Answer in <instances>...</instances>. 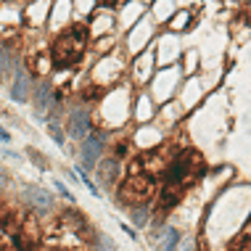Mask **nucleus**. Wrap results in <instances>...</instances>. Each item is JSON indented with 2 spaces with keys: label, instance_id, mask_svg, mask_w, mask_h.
Instances as JSON below:
<instances>
[{
  "label": "nucleus",
  "instance_id": "1",
  "mask_svg": "<svg viewBox=\"0 0 251 251\" xmlns=\"http://www.w3.org/2000/svg\"><path fill=\"white\" fill-rule=\"evenodd\" d=\"M85 45H87V32L82 26H74V29L64 32V35L53 43V58H56V64H61V66H74L85 56Z\"/></svg>",
  "mask_w": 251,
  "mask_h": 251
},
{
  "label": "nucleus",
  "instance_id": "2",
  "mask_svg": "<svg viewBox=\"0 0 251 251\" xmlns=\"http://www.w3.org/2000/svg\"><path fill=\"white\" fill-rule=\"evenodd\" d=\"M151 193H153V182H151L148 175L132 172L130 180L122 185V199L130 201V203H143V201L151 199Z\"/></svg>",
  "mask_w": 251,
  "mask_h": 251
},
{
  "label": "nucleus",
  "instance_id": "3",
  "mask_svg": "<svg viewBox=\"0 0 251 251\" xmlns=\"http://www.w3.org/2000/svg\"><path fill=\"white\" fill-rule=\"evenodd\" d=\"M22 201L29 209H35V212H48L53 206L50 193H45V188H37V185H24L22 188Z\"/></svg>",
  "mask_w": 251,
  "mask_h": 251
},
{
  "label": "nucleus",
  "instance_id": "4",
  "mask_svg": "<svg viewBox=\"0 0 251 251\" xmlns=\"http://www.w3.org/2000/svg\"><path fill=\"white\" fill-rule=\"evenodd\" d=\"M103 146H106V135H103V132H90V135H85L82 164H85V167H93V164H96V159L100 156V151H103Z\"/></svg>",
  "mask_w": 251,
  "mask_h": 251
},
{
  "label": "nucleus",
  "instance_id": "5",
  "mask_svg": "<svg viewBox=\"0 0 251 251\" xmlns=\"http://www.w3.org/2000/svg\"><path fill=\"white\" fill-rule=\"evenodd\" d=\"M87 130H90V117H87L85 108H74L69 117V132L72 138H85Z\"/></svg>",
  "mask_w": 251,
  "mask_h": 251
},
{
  "label": "nucleus",
  "instance_id": "6",
  "mask_svg": "<svg viewBox=\"0 0 251 251\" xmlns=\"http://www.w3.org/2000/svg\"><path fill=\"white\" fill-rule=\"evenodd\" d=\"M29 96V74L26 69H16V79H13V87H11V98L13 100H24Z\"/></svg>",
  "mask_w": 251,
  "mask_h": 251
},
{
  "label": "nucleus",
  "instance_id": "7",
  "mask_svg": "<svg viewBox=\"0 0 251 251\" xmlns=\"http://www.w3.org/2000/svg\"><path fill=\"white\" fill-rule=\"evenodd\" d=\"M35 100H37V108L40 114H48L53 106H56V96H53V87L50 85H40L37 93H35Z\"/></svg>",
  "mask_w": 251,
  "mask_h": 251
},
{
  "label": "nucleus",
  "instance_id": "8",
  "mask_svg": "<svg viewBox=\"0 0 251 251\" xmlns=\"http://www.w3.org/2000/svg\"><path fill=\"white\" fill-rule=\"evenodd\" d=\"M48 0H35V3L26 8V19H29V24H43L45 13H48Z\"/></svg>",
  "mask_w": 251,
  "mask_h": 251
},
{
  "label": "nucleus",
  "instance_id": "9",
  "mask_svg": "<svg viewBox=\"0 0 251 251\" xmlns=\"http://www.w3.org/2000/svg\"><path fill=\"white\" fill-rule=\"evenodd\" d=\"M164 241L159 243V251H175V246H177V230L175 227H169V230H164Z\"/></svg>",
  "mask_w": 251,
  "mask_h": 251
},
{
  "label": "nucleus",
  "instance_id": "10",
  "mask_svg": "<svg viewBox=\"0 0 251 251\" xmlns=\"http://www.w3.org/2000/svg\"><path fill=\"white\" fill-rule=\"evenodd\" d=\"M117 169H119V164H117V159H108L106 164L100 167V180L111 182L114 177H117Z\"/></svg>",
  "mask_w": 251,
  "mask_h": 251
},
{
  "label": "nucleus",
  "instance_id": "11",
  "mask_svg": "<svg viewBox=\"0 0 251 251\" xmlns=\"http://www.w3.org/2000/svg\"><path fill=\"white\" fill-rule=\"evenodd\" d=\"M8 66H11V53L0 45V79L5 77V72H8Z\"/></svg>",
  "mask_w": 251,
  "mask_h": 251
},
{
  "label": "nucleus",
  "instance_id": "12",
  "mask_svg": "<svg viewBox=\"0 0 251 251\" xmlns=\"http://www.w3.org/2000/svg\"><path fill=\"white\" fill-rule=\"evenodd\" d=\"M69 16V0H58V8H56V16H53V22H61V19Z\"/></svg>",
  "mask_w": 251,
  "mask_h": 251
},
{
  "label": "nucleus",
  "instance_id": "13",
  "mask_svg": "<svg viewBox=\"0 0 251 251\" xmlns=\"http://www.w3.org/2000/svg\"><path fill=\"white\" fill-rule=\"evenodd\" d=\"M96 29H93V32H96V35H98V32H103V29H108V26H111V16H106V13H103V16H98L96 19Z\"/></svg>",
  "mask_w": 251,
  "mask_h": 251
},
{
  "label": "nucleus",
  "instance_id": "14",
  "mask_svg": "<svg viewBox=\"0 0 251 251\" xmlns=\"http://www.w3.org/2000/svg\"><path fill=\"white\" fill-rule=\"evenodd\" d=\"M188 19H191V16H188V13H180V16H177V19H175V22H172V26H175V29H182V26L188 24Z\"/></svg>",
  "mask_w": 251,
  "mask_h": 251
},
{
  "label": "nucleus",
  "instance_id": "15",
  "mask_svg": "<svg viewBox=\"0 0 251 251\" xmlns=\"http://www.w3.org/2000/svg\"><path fill=\"white\" fill-rule=\"evenodd\" d=\"M132 217H135V222H138V225H146V209H140V206H138Z\"/></svg>",
  "mask_w": 251,
  "mask_h": 251
},
{
  "label": "nucleus",
  "instance_id": "16",
  "mask_svg": "<svg viewBox=\"0 0 251 251\" xmlns=\"http://www.w3.org/2000/svg\"><path fill=\"white\" fill-rule=\"evenodd\" d=\"M50 135H53V140H56V143H58V146H64V135H61V130H58V127H56V125H53V127H50Z\"/></svg>",
  "mask_w": 251,
  "mask_h": 251
},
{
  "label": "nucleus",
  "instance_id": "17",
  "mask_svg": "<svg viewBox=\"0 0 251 251\" xmlns=\"http://www.w3.org/2000/svg\"><path fill=\"white\" fill-rule=\"evenodd\" d=\"M77 8L82 11V13H87V11L93 8V0H77Z\"/></svg>",
  "mask_w": 251,
  "mask_h": 251
},
{
  "label": "nucleus",
  "instance_id": "18",
  "mask_svg": "<svg viewBox=\"0 0 251 251\" xmlns=\"http://www.w3.org/2000/svg\"><path fill=\"white\" fill-rule=\"evenodd\" d=\"M8 138H11L8 132H5V130H0V140H8Z\"/></svg>",
  "mask_w": 251,
  "mask_h": 251
},
{
  "label": "nucleus",
  "instance_id": "19",
  "mask_svg": "<svg viewBox=\"0 0 251 251\" xmlns=\"http://www.w3.org/2000/svg\"><path fill=\"white\" fill-rule=\"evenodd\" d=\"M5 185V175H3V169H0V188Z\"/></svg>",
  "mask_w": 251,
  "mask_h": 251
},
{
  "label": "nucleus",
  "instance_id": "20",
  "mask_svg": "<svg viewBox=\"0 0 251 251\" xmlns=\"http://www.w3.org/2000/svg\"><path fill=\"white\" fill-rule=\"evenodd\" d=\"M106 3H108V5H114V3H117V0H106Z\"/></svg>",
  "mask_w": 251,
  "mask_h": 251
}]
</instances>
